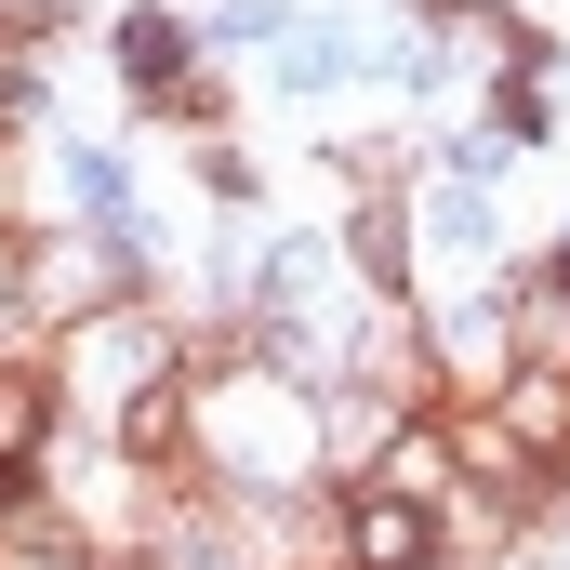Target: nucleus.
<instances>
[{"label":"nucleus","instance_id":"f257e3e1","mask_svg":"<svg viewBox=\"0 0 570 570\" xmlns=\"http://www.w3.org/2000/svg\"><path fill=\"white\" fill-rule=\"evenodd\" d=\"M478 412H491V438H504L518 464H544V478H570V372H544V358H504Z\"/></svg>","mask_w":570,"mask_h":570},{"label":"nucleus","instance_id":"7ed1b4c3","mask_svg":"<svg viewBox=\"0 0 570 570\" xmlns=\"http://www.w3.org/2000/svg\"><path fill=\"white\" fill-rule=\"evenodd\" d=\"M345 266L372 305H425V213L412 199H358L345 213Z\"/></svg>","mask_w":570,"mask_h":570},{"label":"nucleus","instance_id":"20e7f679","mask_svg":"<svg viewBox=\"0 0 570 570\" xmlns=\"http://www.w3.org/2000/svg\"><path fill=\"white\" fill-rule=\"evenodd\" d=\"M213 53L173 27V13H120V80H134V107H159V94H186Z\"/></svg>","mask_w":570,"mask_h":570},{"label":"nucleus","instance_id":"f03ea898","mask_svg":"<svg viewBox=\"0 0 570 570\" xmlns=\"http://www.w3.org/2000/svg\"><path fill=\"white\" fill-rule=\"evenodd\" d=\"M345 570H464V544H451V518H425V504L345 491Z\"/></svg>","mask_w":570,"mask_h":570},{"label":"nucleus","instance_id":"39448f33","mask_svg":"<svg viewBox=\"0 0 570 570\" xmlns=\"http://www.w3.org/2000/svg\"><path fill=\"white\" fill-rule=\"evenodd\" d=\"M358 67H372V53H358L345 27H292L279 40V94H332V80H358Z\"/></svg>","mask_w":570,"mask_h":570}]
</instances>
